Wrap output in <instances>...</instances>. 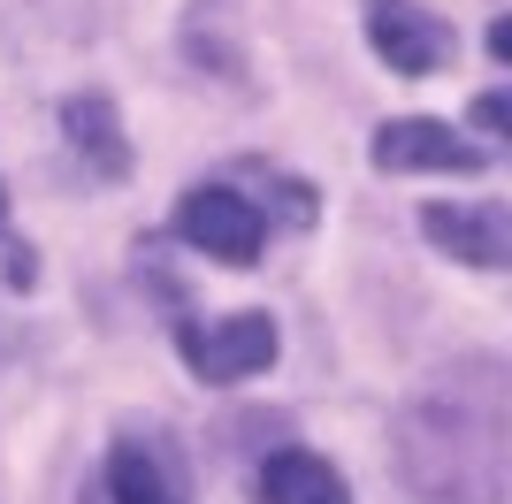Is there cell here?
Returning <instances> with one entry per match:
<instances>
[{"instance_id":"1","label":"cell","mask_w":512,"mask_h":504,"mask_svg":"<svg viewBox=\"0 0 512 504\" xmlns=\"http://www.w3.org/2000/svg\"><path fill=\"white\" fill-rule=\"evenodd\" d=\"M505 367L459 359L398 413V474L421 504L505 497Z\"/></svg>"},{"instance_id":"9","label":"cell","mask_w":512,"mask_h":504,"mask_svg":"<svg viewBox=\"0 0 512 504\" xmlns=\"http://www.w3.org/2000/svg\"><path fill=\"white\" fill-rule=\"evenodd\" d=\"M260 504H352L344 497V474L314 451H276L260 466Z\"/></svg>"},{"instance_id":"6","label":"cell","mask_w":512,"mask_h":504,"mask_svg":"<svg viewBox=\"0 0 512 504\" xmlns=\"http://www.w3.org/2000/svg\"><path fill=\"white\" fill-rule=\"evenodd\" d=\"M367 153H375V168H390V176H406V168L474 176V168H482V146L451 138V123H436V115H398V123H383Z\"/></svg>"},{"instance_id":"3","label":"cell","mask_w":512,"mask_h":504,"mask_svg":"<svg viewBox=\"0 0 512 504\" xmlns=\"http://www.w3.org/2000/svg\"><path fill=\"white\" fill-rule=\"evenodd\" d=\"M176 237H184L192 252H214V260L245 268V260H260L268 222H260V207L245 199V191H230V184H192V191H184V207H176Z\"/></svg>"},{"instance_id":"2","label":"cell","mask_w":512,"mask_h":504,"mask_svg":"<svg viewBox=\"0 0 512 504\" xmlns=\"http://www.w3.org/2000/svg\"><path fill=\"white\" fill-rule=\"evenodd\" d=\"M176 352L199 382H245L276 359V321L268 314H222V321H184Z\"/></svg>"},{"instance_id":"5","label":"cell","mask_w":512,"mask_h":504,"mask_svg":"<svg viewBox=\"0 0 512 504\" xmlns=\"http://www.w3.org/2000/svg\"><path fill=\"white\" fill-rule=\"evenodd\" d=\"M367 46H375L398 77H428V69L451 54V31L428 16L421 0H367Z\"/></svg>"},{"instance_id":"4","label":"cell","mask_w":512,"mask_h":504,"mask_svg":"<svg viewBox=\"0 0 512 504\" xmlns=\"http://www.w3.org/2000/svg\"><path fill=\"white\" fill-rule=\"evenodd\" d=\"M107 497L115 504H192L176 443L169 436H115V451H107Z\"/></svg>"},{"instance_id":"10","label":"cell","mask_w":512,"mask_h":504,"mask_svg":"<svg viewBox=\"0 0 512 504\" xmlns=\"http://www.w3.org/2000/svg\"><path fill=\"white\" fill-rule=\"evenodd\" d=\"M474 130L505 138V92H482V100H474Z\"/></svg>"},{"instance_id":"7","label":"cell","mask_w":512,"mask_h":504,"mask_svg":"<svg viewBox=\"0 0 512 504\" xmlns=\"http://www.w3.org/2000/svg\"><path fill=\"white\" fill-rule=\"evenodd\" d=\"M421 230H428V245H444L451 260H467V268H505L512 260V222H505V207H428L421 214Z\"/></svg>"},{"instance_id":"8","label":"cell","mask_w":512,"mask_h":504,"mask_svg":"<svg viewBox=\"0 0 512 504\" xmlns=\"http://www.w3.org/2000/svg\"><path fill=\"white\" fill-rule=\"evenodd\" d=\"M62 130H69V146H77V161H85L92 176H123L130 168V138H123V123H115V107H107L100 92H77V100L62 107Z\"/></svg>"},{"instance_id":"11","label":"cell","mask_w":512,"mask_h":504,"mask_svg":"<svg viewBox=\"0 0 512 504\" xmlns=\"http://www.w3.org/2000/svg\"><path fill=\"white\" fill-rule=\"evenodd\" d=\"M0 222H8V191H0Z\"/></svg>"}]
</instances>
